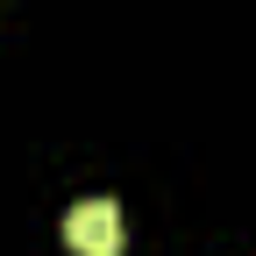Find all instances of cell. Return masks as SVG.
Wrapping results in <instances>:
<instances>
[{
	"mask_svg": "<svg viewBox=\"0 0 256 256\" xmlns=\"http://www.w3.org/2000/svg\"><path fill=\"white\" fill-rule=\"evenodd\" d=\"M64 242L78 256H121V206L114 200H86L64 214Z\"/></svg>",
	"mask_w": 256,
	"mask_h": 256,
	"instance_id": "obj_1",
	"label": "cell"
}]
</instances>
